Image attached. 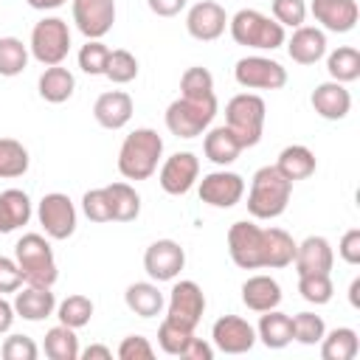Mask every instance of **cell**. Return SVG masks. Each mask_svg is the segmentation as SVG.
Returning a JSON list of instances; mask_svg holds the SVG:
<instances>
[{
  "mask_svg": "<svg viewBox=\"0 0 360 360\" xmlns=\"http://www.w3.org/2000/svg\"><path fill=\"white\" fill-rule=\"evenodd\" d=\"M295 239L284 228H259L248 219L228 228V253L236 267H287L295 259Z\"/></svg>",
  "mask_w": 360,
  "mask_h": 360,
  "instance_id": "cell-1",
  "label": "cell"
},
{
  "mask_svg": "<svg viewBox=\"0 0 360 360\" xmlns=\"http://www.w3.org/2000/svg\"><path fill=\"white\" fill-rule=\"evenodd\" d=\"M160 155H163V138L155 129L141 127L124 138L118 149V172L127 180H146L158 172Z\"/></svg>",
  "mask_w": 360,
  "mask_h": 360,
  "instance_id": "cell-2",
  "label": "cell"
},
{
  "mask_svg": "<svg viewBox=\"0 0 360 360\" xmlns=\"http://www.w3.org/2000/svg\"><path fill=\"white\" fill-rule=\"evenodd\" d=\"M292 197V183L276 169V166H262L248 191V211L256 219H276L287 211Z\"/></svg>",
  "mask_w": 360,
  "mask_h": 360,
  "instance_id": "cell-3",
  "label": "cell"
},
{
  "mask_svg": "<svg viewBox=\"0 0 360 360\" xmlns=\"http://www.w3.org/2000/svg\"><path fill=\"white\" fill-rule=\"evenodd\" d=\"M14 262L22 273L25 284H39V287H53L59 278L53 250L42 233H25L14 245Z\"/></svg>",
  "mask_w": 360,
  "mask_h": 360,
  "instance_id": "cell-4",
  "label": "cell"
},
{
  "mask_svg": "<svg viewBox=\"0 0 360 360\" xmlns=\"http://www.w3.org/2000/svg\"><path fill=\"white\" fill-rule=\"evenodd\" d=\"M228 31L233 37L236 45L245 48H256V51H276L284 45V28L264 17L256 8H239L231 20H228Z\"/></svg>",
  "mask_w": 360,
  "mask_h": 360,
  "instance_id": "cell-5",
  "label": "cell"
},
{
  "mask_svg": "<svg viewBox=\"0 0 360 360\" xmlns=\"http://www.w3.org/2000/svg\"><path fill=\"white\" fill-rule=\"evenodd\" d=\"M264 98L256 93H239L225 104V127L236 135V141L242 143V149L256 146L262 141V129H264Z\"/></svg>",
  "mask_w": 360,
  "mask_h": 360,
  "instance_id": "cell-6",
  "label": "cell"
},
{
  "mask_svg": "<svg viewBox=\"0 0 360 360\" xmlns=\"http://www.w3.org/2000/svg\"><path fill=\"white\" fill-rule=\"evenodd\" d=\"M214 115H217V96L214 98L180 96L166 107V127L177 138H197L211 127Z\"/></svg>",
  "mask_w": 360,
  "mask_h": 360,
  "instance_id": "cell-7",
  "label": "cell"
},
{
  "mask_svg": "<svg viewBox=\"0 0 360 360\" xmlns=\"http://www.w3.org/2000/svg\"><path fill=\"white\" fill-rule=\"evenodd\" d=\"M31 56L51 68V65H62L68 51H70V28L62 17H45L34 25L31 31Z\"/></svg>",
  "mask_w": 360,
  "mask_h": 360,
  "instance_id": "cell-8",
  "label": "cell"
},
{
  "mask_svg": "<svg viewBox=\"0 0 360 360\" xmlns=\"http://www.w3.org/2000/svg\"><path fill=\"white\" fill-rule=\"evenodd\" d=\"M233 79L245 90H278L287 84V70L267 56H242L233 68Z\"/></svg>",
  "mask_w": 360,
  "mask_h": 360,
  "instance_id": "cell-9",
  "label": "cell"
},
{
  "mask_svg": "<svg viewBox=\"0 0 360 360\" xmlns=\"http://www.w3.org/2000/svg\"><path fill=\"white\" fill-rule=\"evenodd\" d=\"M37 217H39V225L42 231L51 236V239H68L73 236L76 231V208L70 202L68 194L62 191H51L39 200V208H37Z\"/></svg>",
  "mask_w": 360,
  "mask_h": 360,
  "instance_id": "cell-10",
  "label": "cell"
},
{
  "mask_svg": "<svg viewBox=\"0 0 360 360\" xmlns=\"http://www.w3.org/2000/svg\"><path fill=\"white\" fill-rule=\"evenodd\" d=\"M205 312V295L200 290L197 281L186 278V281H174L172 292H169V309H166V318L186 326V329H194L200 323Z\"/></svg>",
  "mask_w": 360,
  "mask_h": 360,
  "instance_id": "cell-11",
  "label": "cell"
},
{
  "mask_svg": "<svg viewBox=\"0 0 360 360\" xmlns=\"http://www.w3.org/2000/svg\"><path fill=\"white\" fill-rule=\"evenodd\" d=\"M186 264V250L174 239H158L143 253V270L152 281H174Z\"/></svg>",
  "mask_w": 360,
  "mask_h": 360,
  "instance_id": "cell-12",
  "label": "cell"
},
{
  "mask_svg": "<svg viewBox=\"0 0 360 360\" xmlns=\"http://www.w3.org/2000/svg\"><path fill=\"white\" fill-rule=\"evenodd\" d=\"M211 340L225 354H245L256 343V329L239 315H222L211 326Z\"/></svg>",
  "mask_w": 360,
  "mask_h": 360,
  "instance_id": "cell-13",
  "label": "cell"
},
{
  "mask_svg": "<svg viewBox=\"0 0 360 360\" xmlns=\"http://www.w3.org/2000/svg\"><path fill=\"white\" fill-rule=\"evenodd\" d=\"M73 22L87 39H101L115 22V0H73Z\"/></svg>",
  "mask_w": 360,
  "mask_h": 360,
  "instance_id": "cell-14",
  "label": "cell"
},
{
  "mask_svg": "<svg viewBox=\"0 0 360 360\" xmlns=\"http://www.w3.org/2000/svg\"><path fill=\"white\" fill-rule=\"evenodd\" d=\"M225 28H228V14H225V8H222L219 3H214V0H200V3H194V6L188 8V14H186V31H188L194 39H200V42H214V39H219V37L225 34Z\"/></svg>",
  "mask_w": 360,
  "mask_h": 360,
  "instance_id": "cell-15",
  "label": "cell"
},
{
  "mask_svg": "<svg viewBox=\"0 0 360 360\" xmlns=\"http://www.w3.org/2000/svg\"><path fill=\"white\" fill-rule=\"evenodd\" d=\"M197 177H200V160L191 152H174L172 158L163 160L160 174H158L160 188L166 194H174V197L186 194L197 183Z\"/></svg>",
  "mask_w": 360,
  "mask_h": 360,
  "instance_id": "cell-16",
  "label": "cell"
},
{
  "mask_svg": "<svg viewBox=\"0 0 360 360\" xmlns=\"http://www.w3.org/2000/svg\"><path fill=\"white\" fill-rule=\"evenodd\" d=\"M245 194V180L236 172H211L200 180V200L214 208H233Z\"/></svg>",
  "mask_w": 360,
  "mask_h": 360,
  "instance_id": "cell-17",
  "label": "cell"
},
{
  "mask_svg": "<svg viewBox=\"0 0 360 360\" xmlns=\"http://www.w3.org/2000/svg\"><path fill=\"white\" fill-rule=\"evenodd\" d=\"M312 17L332 34H349L357 25V0H312Z\"/></svg>",
  "mask_w": 360,
  "mask_h": 360,
  "instance_id": "cell-18",
  "label": "cell"
},
{
  "mask_svg": "<svg viewBox=\"0 0 360 360\" xmlns=\"http://www.w3.org/2000/svg\"><path fill=\"white\" fill-rule=\"evenodd\" d=\"M295 273L304 276V273H329L332 264H335V253H332V245L329 239L323 236H307L304 242L295 245Z\"/></svg>",
  "mask_w": 360,
  "mask_h": 360,
  "instance_id": "cell-19",
  "label": "cell"
},
{
  "mask_svg": "<svg viewBox=\"0 0 360 360\" xmlns=\"http://www.w3.org/2000/svg\"><path fill=\"white\" fill-rule=\"evenodd\" d=\"M312 110L326 121H340L352 110V93L340 82H323L312 90Z\"/></svg>",
  "mask_w": 360,
  "mask_h": 360,
  "instance_id": "cell-20",
  "label": "cell"
},
{
  "mask_svg": "<svg viewBox=\"0 0 360 360\" xmlns=\"http://www.w3.org/2000/svg\"><path fill=\"white\" fill-rule=\"evenodd\" d=\"M93 115L104 129H121L132 118V98L124 90H107L96 98Z\"/></svg>",
  "mask_w": 360,
  "mask_h": 360,
  "instance_id": "cell-21",
  "label": "cell"
},
{
  "mask_svg": "<svg viewBox=\"0 0 360 360\" xmlns=\"http://www.w3.org/2000/svg\"><path fill=\"white\" fill-rule=\"evenodd\" d=\"M53 309H56V295L51 292V287L28 284L14 295V312L22 321H45L53 315Z\"/></svg>",
  "mask_w": 360,
  "mask_h": 360,
  "instance_id": "cell-22",
  "label": "cell"
},
{
  "mask_svg": "<svg viewBox=\"0 0 360 360\" xmlns=\"http://www.w3.org/2000/svg\"><path fill=\"white\" fill-rule=\"evenodd\" d=\"M287 53L298 65H315L326 53V34L312 25H298L287 42Z\"/></svg>",
  "mask_w": 360,
  "mask_h": 360,
  "instance_id": "cell-23",
  "label": "cell"
},
{
  "mask_svg": "<svg viewBox=\"0 0 360 360\" xmlns=\"http://www.w3.org/2000/svg\"><path fill=\"white\" fill-rule=\"evenodd\" d=\"M242 301L253 312H267L281 304V287L270 276H250L242 284Z\"/></svg>",
  "mask_w": 360,
  "mask_h": 360,
  "instance_id": "cell-24",
  "label": "cell"
},
{
  "mask_svg": "<svg viewBox=\"0 0 360 360\" xmlns=\"http://www.w3.org/2000/svg\"><path fill=\"white\" fill-rule=\"evenodd\" d=\"M202 152L211 163L217 166H231L239 155H242V143L236 141V135L228 129V127H214L205 132V141H202Z\"/></svg>",
  "mask_w": 360,
  "mask_h": 360,
  "instance_id": "cell-25",
  "label": "cell"
},
{
  "mask_svg": "<svg viewBox=\"0 0 360 360\" xmlns=\"http://www.w3.org/2000/svg\"><path fill=\"white\" fill-rule=\"evenodd\" d=\"M31 219V200L20 188L0 191V233H11Z\"/></svg>",
  "mask_w": 360,
  "mask_h": 360,
  "instance_id": "cell-26",
  "label": "cell"
},
{
  "mask_svg": "<svg viewBox=\"0 0 360 360\" xmlns=\"http://www.w3.org/2000/svg\"><path fill=\"white\" fill-rule=\"evenodd\" d=\"M276 169L290 180H307L309 174H315V155L312 149L301 146V143H292V146H284L278 160H276Z\"/></svg>",
  "mask_w": 360,
  "mask_h": 360,
  "instance_id": "cell-27",
  "label": "cell"
},
{
  "mask_svg": "<svg viewBox=\"0 0 360 360\" xmlns=\"http://www.w3.org/2000/svg\"><path fill=\"white\" fill-rule=\"evenodd\" d=\"M73 90H76V79H73V73L68 68L51 65V68L42 70V76H39V96L45 101L62 104V101H68L73 96Z\"/></svg>",
  "mask_w": 360,
  "mask_h": 360,
  "instance_id": "cell-28",
  "label": "cell"
},
{
  "mask_svg": "<svg viewBox=\"0 0 360 360\" xmlns=\"http://www.w3.org/2000/svg\"><path fill=\"white\" fill-rule=\"evenodd\" d=\"M124 301L141 318H155L163 309V292L152 281H135V284H129L127 292H124Z\"/></svg>",
  "mask_w": 360,
  "mask_h": 360,
  "instance_id": "cell-29",
  "label": "cell"
},
{
  "mask_svg": "<svg viewBox=\"0 0 360 360\" xmlns=\"http://www.w3.org/2000/svg\"><path fill=\"white\" fill-rule=\"evenodd\" d=\"M256 338L267 346V349H284L292 340V318L278 312V309H267L259 321Z\"/></svg>",
  "mask_w": 360,
  "mask_h": 360,
  "instance_id": "cell-30",
  "label": "cell"
},
{
  "mask_svg": "<svg viewBox=\"0 0 360 360\" xmlns=\"http://www.w3.org/2000/svg\"><path fill=\"white\" fill-rule=\"evenodd\" d=\"M360 352L357 332L349 326H338L332 332H323L321 338V357L323 360H354Z\"/></svg>",
  "mask_w": 360,
  "mask_h": 360,
  "instance_id": "cell-31",
  "label": "cell"
},
{
  "mask_svg": "<svg viewBox=\"0 0 360 360\" xmlns=\"http://www.w3.org/2000/svg\"><path fill=\"white\" fill-rule=\"evenodd\" d=\"M104 188H107L110 211H112V219L115 222H132L141 214V197H138V191L129 183H121L118 180V183H110Z\"/></svg>",
  "mask_w": 360,
  "mask_h": 360,
  "instance_id": "cell-32",
  "label": "cell"
},
{
  "mask_svg": "<svg viewBox=\"0 0 360 360\" xmlns=\"http://www.w3.org/2000/svg\"><path fill=\"white\" fill-rule=\"evenodd\" d=\"M326 70L332 76V82L349 84L354 79H360V51L352 45H340L326 56Z\"/></svg>",
  "mask_w": 360,
  "mask_h": 360,
  "instance_id": "cell-33",
  "label": "cell"
},
{
  "mask_svg": "<svg viewBox=\"0 0 360 360\" xmlns=\"http://www.w3.org/2000/svg\"><path fill=\"white\" fill-rule=\"evenodd\" d=\"M45 354L51 360H76L79 357V338L76 329L59 323L45 332Z\"/></svg>",
  "mask_w": 360,
  "mask_h": 360,
  "instance_id": "cell-34",
  "label": "cell"
},
{
  "mask_svg": "<svg viewBox=\"0 0 360 360\" xmlns=\"http://www.w3.org/2000/svg\"><path fill=\"white\" fill-rule=\"evenodd\" d=\"M28 172V149L14 138H0V177H22Z\"/></svg>",
  "mask_w": 360,
  "mask_h": 360,
  "instance_id": "cell-35",
  "label": "cell"
},
{
  "mask_svg": "<svg viewBox=\"0 0 360 360\" xmlns=\"http://www.w3.org/2000/svg\"><path fill=\"white\" fill-rule=\"evenodd\" d=\"M298 292H301L304 301L321 307V304L332 301L335 284H332L329 273H304V276H298Z\"/></svg>",
  "mask_w": 360,
  "mask_h": 360,
  "instance_id": "cell-36",
  "label": "cell"
},
{
  "mask_svg": "<svg viewBox=\"0 0 360 360\" xmlns=\"http://www.w3.org/2000/svg\"><path fill=\"white\" fill-rule=\"evenodd\" d=\"M56 318H59V323H65L70 329H82L93 318V301L87 295H68L56 307Z\"/></svg>",
  "mask_w": 360,
  "mask_h": 360,
  "instance_id": "cell-37",
  "label": "cell"
},
{
  "mask_svg": "<svg viewBox=\"0 0 360 360\" xmlns=\"http://www.w3.org/2000/svg\"><path fill=\"white\" fill-rule=\"evenodd\" d=\"M28 65V48L17 37H0V76H20Z\"/></svg>",
  "mask_w": 360,
  "mask_h": 360,
  "instance_id": "cell-38",
  "label": "cell"
},
{
  "mask_svg": "<svg viewBox=\"0 0 360 360\" xmlns=\"http://www.w3.org/2000/svg\"><path fill=\"white\" fill-rule=\"evenodd\" d=\"M191 338H194V329H186V326H180V323H174L169 318H163V323L158 329V346L172 357H183V352L191 343Z\"/></svg>",
  "mask_w": 360,
  "mask_h": 360,
  "instance_id": "cell-39",
  "label": "cell"
},
{
  "mask_svg": "<svg viewBox=\"0 0 360 360\" xmlns=\"http://www.w3.org/2000/svg\"><path fill=\"white\" fill-rule=\"evenodd\" d=\"M180 96H188V98H214V76L194 65L188 68L183 76H180Z\"/></svg>",
  "mask_w": 360,
  "mask_h": 360,
  "instance_id": "cell-40",
  "label": "cell"
},
{
  "mask_svg": "<svg viewBox=\"0 0 360 360\" xmlns=\"http://www.w3.org/2000/svg\"><path fill=\"white\" fill-rule=\"evenodd\" d=\"M104 76H107L112 84H129V82L138 76V59H135L129 51H124V48L110 51Z\"/></svg>",
  "mask_w": 360,
  "mask_h": 360,
  "instance_id": "cell-41",
  "label": "cell"
},
{
  "mask_svg": "<svg viewBox=\"0 0 360 360\" xmlns=\"http://www.w3.org/2000/svg\"><path fill=\"white\" fill-rule=\"evenodd\" d=\"M326 326H323V318L315 315V312H298L292 318V340L304 343V346H315L321 343Z\"/></svg>",
  "mask_w": 360,
  "mask_h": 360,
  "instance_id": "cell-42",
  "label": "cell"
},
{
  "mask_svg": "<svg viewBox=\"0 0 360 360\" xmlns=\"http://www.w3.org/2000/svg\"><path fill=\"white\" fill-rule=\"evenodd\" d=\"M107 59H110V48L101 39H87L79 51V68L90 76H104Z\"/></svg>",
  "mask_w": 360,
  "mask_h": 360,
  "instance_id": "cell-43",
  "label": "cell"
},
{
  "mask_svg": "<svg viewBox=\"0 0 360 360\" xmlns=\"http://www.w3.org/2000/svg\"><path fill=\"white\" fill-rule=\"evenodd\" d=\"M270 11L281 28H298L307 20V3L304 0H273Z\"/></svg>",
  "mask_w": 360,
  "mask_h": 360,
  "instance_id": "cell-44",
  "label": "cell"
},
{
  "mask_svg": "<svg viewBox=\"0 0 360 360\" xmlns=\"http://www.w3.org/2000/svg\"><path fill=\"white\" fill-rule=\"evenodd\" d=\"M82 211L90 222H112V211H110V197L107 188H90L82 197Z\"/></svg>",
  "mask_w": 360,
  "mask_h": 360,
  "instance_id": "cell-45",
  "label": "cell"
},
{
  "mask_svg": "<svg viewBox=\"0 0 360 360\" xmlns=\"http://www.w3.org/2000/svg\"><path fill=\"white\" fill-rule=\"evenodd\" d=\"M0 354L6 360H37L39 349L28 335H8L0 346Z\"/></svg>",
  "mask_w": 360,
  "mask_h": 360,
  "instance_id": "cell-46",
  "label": "cell"
},
{
  "mask_svg": "<svg viewBox=\"0 0 360 360\" xmlns=\"http://www.w3.org/2000/svg\"><path fill=\"white\" fill-rule=\"evenodd\" d=\"M115 354H118L121 360H152V357H155V349H152L149 338H143V335H129V338L121 340V346H118Z\"/></svg>",
  "mask_w": 360,
  "mask_h": 360,
  "instance_id": "cell-47",
  "label": "cell"
},
{
  "mask_svg": "<svg viewBox=\"0 0 360 360\" xmlns=\"http://www.w3.org/2000/svg\"><path fill=\"white\" fill-rule=\"evenodd\" d=\"M20 287H22V273H20L17 262L8 256H0V295L17 292Z\"/></svg>",
  "mask_w": 360,
  "mask_h": 360,
  "instance_id": "cell-48",
  "label": "cell"
},
{
  "mask_svg": "<svg viewBox=\"0 0 360 360\" xmlns=\"http://www.w3.org/2000/svg\"><path fill=\"white\" fill-rule=\"evenodd\" d=\"M338 253L346 264H360V228H352L340 236V245H338Z\"/></svg>",
  "mask_w": 360,
  "mask_h": 360,
  "instance_id": "cell-49",
  "label": "cell"
},
{
  "mask_svg": "<svg viewBox=\"0 0 360 360\" xmlns=\"http://www.w3.org/2000/svg\"><path fill=\"white\" fill-rule=\"evenodd\" d=\"M146 6L158 17H174L186 8V0H146Z\"/></svg>",
  "mask_w": 360,
  "mask_h": 360,
  "instance_id": "cell-50",
  "label": "cell"
},
{
  "mask_svg": "<svg viewBox=\"0 0 360 360\" xmlns=\"http://www.w3.org/2000/svg\"><path fill=\"white\" fill-rule=\"evenodd\" d=\"M183 357H186V360H211V357H214V349H211V343H205L202 338H191V343L186 346Z\"/></svg>",
  "mask_w": 360,
  "mask_h": 360,
  "instance_id": "cell-51",
  "label": "cell"
},
{
  "mask_svg": "<svg viewBox=\"0 0 360 360\" xmlns=\"http://www.w3.org/2000/svg\"><path fill=\"white\" fill-rule=\"evenodd\" d=\"M14 318H17V312H14V304H8V301L0 295V335H6V332L11 329Z\"/></svg>",
  "mask_w": 360,
  "mask_h": 360,
  "instance_id": "cell-52",
  "label": "cell"
},
{
  "mask_svg": "<svg viewBox=\"0 0 360 360\" xmlns=\"http://www.w3.org/2000/svg\"><path fill=\"white\" fill-rule=\"evenodd\" d=\"M84 360H110L112 357V352L107 349V346H101V343H93V346H87L84 352H79Z\"/></svg>",
  "mask_w": 360,
  "mask_h": 360,
  "instance_id": "cell-53",
  "label": "cell"
},
{
  "mask_svg": "<svg viewBox=\"0 0 360 360\" xmlns=\"http://www.w3.org/2000/svg\"><path fill=\"white\" fill-rule=\"evenodd\" d=\"M31 8H37V11H51V8H59L62 3H68V0H25Z\"/></svg>",
  "mask_w": 360,
  "mask_h": 360,
  "instance_id": "cell-54",
  "label": "cell"
},
{
  "mask_svg": "<svg viewBox=\"0 0 360 360\" xmlns=\"http://www.w3.org/2000/svg\"><path fill=\"white\" fill-rule=\"evenodd\" d=\"M357 292H360V278H354L352 281V287H349V304L357 309L360 307V298H357Z\"/></svg>",
  "mask_w": 360,
  "mask_h": 360,
  "instance_id": "cell-55",
  "label": "cell"
}]
</instances>
